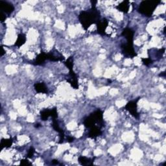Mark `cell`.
<instances>
[{
    "label": "cell",
    "mask_w": 166,
    "mask_h": 166,
    "mask_svg": "<svg viewBox=\"0 0 166 166\" xmlns=\"http://www.w3.org/2000/svg\"><path fill=\"white\" fill-rule=\"evenodd\" d=\"M142 60L143 64L147 66H149V65L152 64L153 63V61L149 58H142Z\"/></svg>",
    "instance_id": "cell-21"
},
{
    "label": "cell",
    "mask_w": 166,
    "mask_h": 166,
    "mask_svg": "<svg viewBox=\"0 0 166 166\" xmlns=\"http://www.w3.org/2000/svg\"><path fill=\"white\" fill-rule=\"evenodd\" d=\"M47 60V53L44 52H41L40 54L37 55L34 61H33L32 64L34 66H42L44 65L45 60Z\"/></svg>",
    "instance_id": "cell-13"
},
{
    "label": "cell",
    "mask_w": 166,
    "mask_h": 166,
    "mask_svg": "<svg viewBox=\"0 0 166 166\" xmlns=\"http://www.w3.org/2000/svg\"><path fill=\"white\" fill-rule=\"evenodd\" d=\"M79 19L83 29L87 30L93 23H97L100 19V12L96 6H92L88 11H82L79 16Z\"/></svg>",
    "instance_id": "cell-1"
},
{
    "label": "cell",
    "mask_w": 166,
    "mask_h": 166,
    "mask_svg": "<svg viewBox=\"0 0 166 166\" xmlns=\"http://www.w3.org/2000/svg\"><path fill=\"white\" fill-rule=\"evenodd\" d=\"M7 17L6 16H5V13H4L3 11L1 10V13H0V21H1V22H4V21L6 20Z\"/></svg>",
    "instance_id": "cell-25"
},
{
    "label": "cell",
    "mask_w": 166,
    "mask_h": 166,
    "mask_svg": "<svg viewBox=\"0 0 166 166\" xmlns=\"http://www.w3.org/2000/svg\"><path fill=\"white\" fill-rule=\"evenodd\" d=\"M96 25L97 33L101 35H106V29L108 25V21L104 18L99 21Z\"/></svg>",
    "instance_id": "cell-7"
},
{
    "label": "cell",
    "mask_w": 166,
    "mask_h": 166,
    "mask_svg": "<svg viewBox=\"0 0 166 166\" xmlns=\"http://www.w3.org/2000/svg\"><path fill=\"white\" fill-rule=\"evenodd\" d=\"M94 159L93 158H88L83 156H81L79 158V162L82 165H92L93 162H94Z\"/></svg>",
    "instance_id": "cell-16"
},
{
    "label": "cell",
    "mask_w": 166,
    "mask_h": 166,
    "mask_svg": "<svg viewBox=\"0 0 166 166\" xmlns=\"http://www.w3.org/2000/svg\"><path fill=\"white\" fill-rule=\"evenodd\" d=\"M0 7H1L2 11L7 14H12L14 10V5L7 2L0 1Z\"/></svg>",
    "instance_id": "cell-8"
},
{
    "label": "cell",
    "mask_w": 166,
    "mask_h": 166,
    "mask_svg": "<svg viewBox=\"0 0 166 166\" xmlns=\"http://www.w3.org/2000/svg\"><path fill=\"white\" fill-rule=\"evenodd\" d=\"M116 9L119 11L123 12L124 13H127L129 10V2L123 1L121 3H119L116 7Z\"/></svg>",
    "instance_id": "cell-15"
},
{
    "label": "cell",
    "mask_w": 166,
    "mask_h": 166,
    "mask_svg": "<svg viewBox=\"0 0 166 166\" xmlns=\"http://www.w3.org/2000/svg\"><path fill=\"white\" fill-rule=\"evenodd\" d=\"M51 117H52L53 119H55L58 117V113H57V110L56 108L51 109Z\"/></svg>",
    "instance_id": "cell-22"
},
{
    "label": "cell",
    "mask_w": 166,
    "mask_h": 166,
    "mask_svg": "<svg viewBox=\"0 0 166 166\" xmlns=\"http://www.w3.org/2000/svg\"><path fill=\"white\" fill-rule=\"evenodd\" d=\"M41 127L40 124H39V123L36 124V125H35V127H36V128H38V127Z\"/></svg>",
    "instance_id": "cell-30"
},
{
    "label": "cell",
    "mask_w": 166,
    "mask_h": 166,
    "mask_svg": "<svg viewBox=\"0 0 166 166\" xmlns=\"http://www.w3.org/2000/svg\"><path fill=\"white\" fill-rule=\"evenodd\" d=\"M13 140L10 138V139H3L2 140L1 142V146L2 148H9L11 147V145H13Z\"/></svg>",
    "instance_id": "cell-19"
},
{
    "label": "cell",
    "mask_w": 166,
    "mask_h": 166,
    "mask_svg": "<svg viewBox=\"0 0 166 166\" xmlns=\"http://www.w3.org/2000/svg\"><path fill=\"white\" fill-rule=\"evenodd\" d=\"M122 53L123 54L125 57L127 58H134V57L137 56V53L134 50L133 47V44L125 43L121 45V46Z\"/></svg>",
    "instance_id": "cell-4"
},
{
    "label": "cell",
    "mask_w": 166,
    "mask_h": 166,
    "mask_svg": "<svg viewBox=\"0 0 166 166\" xmlns=\"http://www.w3.org/2000/svg\"><path fill=\"white\" fill-rule=\"evenodd\" d=\"M139 97L137 99L131 101L127 103V105L125 106V109L126 110L128 111L131 113V115L134 116L135 118H138L139 117V114L137 110V106H138V101L139 100Z\"/></svg>",
    "instance_id": "cell-5"
},
{
    "label": "cell",
    "mask_w": 166,
    "mask_h": 166,
    "mask_svg": "<svg viewBox=\"0 0 166 166\" xmlns=\"http://www.w3.org/2000/svg\"><path fill=\"white\" fill-rule=\"evenodd\" d=\"M34 90L38 93H48V88L45 86L44 82H37L35 83L34 85Z\"/></svg>",
    "instance_id": "cell-14"
},
{
    "label": "cell",
    "mask_w": 166,
    "mask_h": 166,
    "mask_svg": "<svg viewBox=\"0 0 166 166\" xmlns=\"http://www.w3.org/2000/svg\"><path fill=\"white\" fill-rule=\"evenodd\" d=\"M100 127L97 125H95L90 128L89 133L88 134V138L92 139H96L98 136H101L102 134V131Z\"/></svg>",
    "instance_id": "cell-11"
},
{
    "label": "cell",
    "mask_w": 166,
    "mask_h": 166,
    "mask_svg": "<svg viewBox=\"0 0 166 166\" xmlns=\"http://www.w3.org/2000/svg\"><path fill=\"white\" fill-rule=\"evenodd\" d=\"M64 64L67 68L69 69V70H73V67H74V57L72 56H70L69 58L65 61Z\"/></svg>",
    "instance_id": "cell-20"
},
{
    "label": "cell",
    "mask_w": 166,
    "mask_h": 166,
    "mask_svg": "<svg viewBox=\"0 0 166 166\" xmlns=\"http://www.w3.org/2000/svg\"><path fill=\"white\" fill-rule=\"evenodd\" d=\"M101 128L105 126L103 119V112L101 110H97L92 113L89 116L86 117L84 120V125L86 128H90L91 127L97 125Z\"/></svg>",
    "instance_id": "cell-2"
},
{
    "label": "cell",
    "mask_w": 166,
    "mask_h": 166,
    "mask_svg": "<svg viewBox=\"0 0 166 166\" xmlns=\"http://www.w3.org/2000/svg\"><path fill=\"white\" fill-rule=\"evenodd\" d=\"M52 126H53V128H54V130H55V131L59 132V143L60 144H62V143H64V138H65V134H64V131L62 130L60 126H59V124L58 123V121H57V119H53V124H52Z\"/></svg>",
    "instance_id": "cell-10"
},
{
    "label": "cell",
    "mask_w": 166,
    "mask_h": 166,
    "mask_svg": "<svg viewBox=\"0 0 166 166\" xmlns=\"http://www.w3.org/2000/svg\"><path fill=\"white\" fill-rule=\"evenodd\" d=\"M26 42V36L24 34H19L18 36V38L16 41L15 42V45L17 47H21L22 45H23Z\"/></svg>",
    "instance_id": "cell-17"
},
{
    "label": "cell",
    "mask_w": 166,
    "mask_h": 166,
    "mask_svg": "<svg viewBox=\"0 0 166 166\" xmlns=\"http://www.w3.org/2000/svg\"><path fill=\"white\" fill-rule=\"evenodd\" d=\"M165 75H166L165 71H164V72L161 73V74H159V76H160V77H165Z\"/></svg>",
    "instance_id": "cell-28"
},
{
    "label": "cell",
    "mask_w": 166,
    "mask_h": 166,
    "mask_svg": "<svg viewBox=\"0 0 166 166\" xmlns=\"http://www.w3.org/2000/svg\"><path fill=\"white\" fill-rule=\"evenodd\" d=\"M74 141V138H73L71 136H67V142L69 143H71Z\"/></svg>",
    "instance_id": "cell-26"
},
{
    "label": "cell",
    "mask_w": 166,
    "mask_h": 166,
    "mask_svg": "<svg viewBox=\"0 0 166 166\" xmlns=\"http://www.w3.org/2000/svg\"><path fill=\"white\" fill-rule=\"evenodd\" d=\"M40 117L42 120H47L49 117H51V110H49V109H44L42 111H41Z\"/></svg>",
    "instance_id": "cell-18"
},
{
    "label": "cell",
    "mask_w": 166,
    "mask_h": 166,
    "mask_svg": "<svg viewBox=\"0 0 166 166\" xmlns=\"http://www.w3.org/2000/svg\"><path fill=\"white\" fill-rule=\"evenodd\" d=\"M157 0H147L143 1L138 7V12L147 17H150L154 12V10L160 3Z\"/></svg>",
    "instance_id": "cell-3"
},
{
    "label": "cell",
    "mask_w": 166,
    "mask_h": 166,
    "mask_svg": "<svg viewBox=\"0 0 166 166\" xmlns=\"http://www.w3.org/2000/svg\"><path fill=\"white\" fill-rule=\"evenodd\" d=\"M51 164H53V165H59V162L57 160H53L51 161Z\"/></svg>",
    "instance_id": "cell-27"
},
{
    "label": "cell",
    "mask_w": 166,
    "mask_h": 166,
    "mask_svg": "<svg viewBox=\"0 0 166 166\" xmlns=\"http://www.w3.org/2000/svg\"><path fill=\"white\" fill-rule=\"evenodd\" d=\"M134 34V32L133 31V30L128 27L124 29L121 33V35L123 36V37L126 38L127 42L129 44H133Z\"/></svg>",
    "instance_id": "cell-12"
},
{
    "label": "cell",
    "mask_w": 166,
    "mask_h": 166,
    "mask_svg": "<svg viewBox=\"0 0 166 166\" xmlns=\"http://www.w3.org/2000/svg\"><path fill=\"white\" fill-rule=\"evenodd\" d=\"M47 60L53 62L63 61L64 60V56L60 52L54 49L51 51L49 53H47Z\"/></svg>",
    "instance_id": "cell-6"
},
{
    "label": "cell",
    "mask_w": 166,
    "mask_h": 166,
    "mask_svg": "<svg viewBox=\"0 0 166 166\" xmlns=\"http://www.w3.org/2000/svg\"><path fill=\"white\" fill-rule=\"evenodd\" d=\"M34 153H35V149H34V147H31L29 149V150L27 157L28 158H33V156H34Z\"/></svg>",
    "instance_id": "cell-23"
},
{
    "label": "cell",
    "mask_w": 166,
    "mask_h": 166,
    "mask_svg": "<svg viewBox=\"0 0 166 166\" xmlns=\"http://www.w3.org/2000/svg\"><path fill=\"white\" fill-rule=\"evenodd\" d=\"M5 53V50H4V49H3V47H2V53H1V56H3Z\"/></svg>",
    "instance_id": "cell-29"
},
{
    "label": "cell",
    "mask_w": 166,
    "mask_h": 166,
    "mask_svg": "<svg viewBox=\"0 0 166 166\" xmlns=\"http://www.w3.org/2000/svg\"><path fill=\"white\" fill-rule=\"evenodd\" d=\"M67 81L71 85V86L73 88H74L75 89H78V88H79V82H78L77 76L73 70H70L68 79H67Z\"/></svg>",
    "instance_id": "cell-9"
},
{
    "label": "cell",
    "mask_w": 166,
    "mask_h": 166,
    "mask_svg": "<svg viewBox=\"0 0 166 166\" xmlns=\"http://www.w3.org/2000/svg\"><path fill=\"white\" fill-rule=\"evenodd\" d=\"M21 165H31V163L29 162L27 159H23L20 161Z\"/></svg>",
    "instance_id": "cell-24"
}]
</instances>
